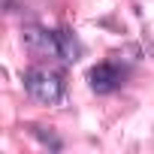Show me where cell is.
Here are the masks:
<instances>
[{"mask_svg":"<svg viewBox=\"0 0 154 154\" xmlns=\"http://www.w3.org/2000/svg\"><path fill=\"white\" fill-rule=\"evenodd\" d=\"M88 79H91V88L97 91V94H112L118 85H121V79H124V72L115 66V63H109V60H103V63H97L91 72H88Z\"/></svg>","mask_w":154,"mask_h":154,"instance_id":"2","label":"cell"},{"mask_svg":"<svg viewBox=\"0 0 154 154\" xmlns=\"http://www.w3.org/2000/svg\"><path fill=\"white\" fill-rule=\"evenodd\" d=\"M24 88L33 100L45 103V106H54L63 100V91H66V82L63 75L54 72V69H45V66H30L24 72Z\"/></svg>","mask_w":154,"mask_h":154,"instance_id":"1","label":"cell"},{"mask_svg":"<svg viewBox=\"0 0 154 154\" xmlns=\"http://www.w3.org/2000/svg\"><path fill=\"white\" fill-rule=\"evenodd\" d=\"M24 45L33 54L42 57H57V30H42V27H24Z\"/></svg>","mask_w":154,"mask_h":154,"instance_id":"3","label":"cell"},{"mask_svg":"<svg viewBox=\"0 0 154 154\" xmlns=\"http://www.w3.org/2000/svg\"><path fill=\"white\" fill-rule=\"evenodd\" d=\"M79 54H82V45L75 39V33L72 30H57V57L72 63V60H79Z\"/></svg>","mask_w":154,"mask_h":154,"instance_id":"4","label":"cell"}]
</instances>
